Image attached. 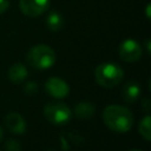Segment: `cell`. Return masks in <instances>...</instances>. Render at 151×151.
Returning <instances> with one entry per match:
<instances>
[{"label":"cell","mask_w":151,"mask_h":151,"mask_svg":"<svg viewBox=\"0 0 151 151\" xmlns=\"http://www.w3.org/2000/svg\"><path fill=\"white\" fill-rule=\"evenodd\" d=\"M44 116L51 124L63 125L71 119L72 111L64 103H48L44 107Z\"/></svg>","instance_id":"cell-4"},{"label":"cell","mask_w":151,"mask_h":151,"mask_svg":"<svg viewBox=\"0 0 151 151\" xmlns=\"http://www.w3.org/2000/svg\"><path fill=\"white\" fill-rule=\"evenodd\" d=\"M140 86L137 81H129L122 90V97L126 103H133L140 96Z\"/></svg>","instance_id":"cell-10"},{"label":"cell","mask_w":151,"mask_h":151,"mask_svg":"<svg viewBox=\"0 0 151 151\" xmlns=\"http://www.w3.org/2000/svg\"><path fill=\"white\" fill-rule=\"evenodd\" d=\"M46 26L52 32H58L64 26V17L57 11H52L46 17Z\"/></svg>","instance_id":"cell-12"},{"label":"cell","mask_w":151,"mask_h":151,"mask_svg":"<svg viewBox=\"0 0 151 151\" xmlns=\"http://www.w3.org/2000/svg\"><path fill=\"white\" fill-rule=\"evenodd\" d=\"M124 77L123 68L114 63H103L94 70V78L103 87H113L118 85Z\"/></svg>","instance_id":"cell-3"},{"label":"cell","mask_w":151,"mask_h":151,"mask_svg":"<svg viewBox=\"0 0 151 151\" xmlns=\"http://www.w3.org/2000/svg\"><path fill=\"white\" fill-rule=\"evenodd\" d=\"M27 63L38 70H47L52 67L57 60L55 52L47 45L39 44L29 48L26 55Z\"/></svg>","instance_id":"cell-2"},{"label":"cell","mask_w":151,"mask_h":151,"mask_svg":"<svg viewBox=\"0 0 151 151\" xmlns=\"http://www.w3.org/2000/svg\"><path fill=\"white\" fill-rule=\"evenodd\" d=\"M50 6V0H19L21 12L31 18L44 14Z\"/></svg>","instance_id":"cell-6"},{"label":"cell","mask_w":151,"mask_h":151,"mask_svg":"<svg viewBox=\"0 0 151 151\" xmlns=\"http://www.w3.org/2000/svg\"><path fill=\"white\" fill-rule=\"evenodd\" d=\"M2 134H4V130H2V127H1V125H0V139L2 138Z\"/></svg>","instance_id":"cell-17"},{"label":"cell","mask_w":151,"mask_h":151,"mask_svg":"<svg viewBox=\"0 0 151 151\" xmlns=\"http://www.w3.org/2000/svg\"><path fill=\"white\" fill-rule=\"evenodd\" d=\"M45 88L47 91V93L57 99L60 98H65L68 93H70V86L68 84L59 78V77H51L47 79V81L45 83Z\"/></svg>","instance_id":"cell-7"},{"label":"cell","mask_w":151,"mask_h":151,"mask_svg":"<svg viewBox=\"0 0 151 151\" xmlns=\"http://www.w3.org/2000/svg\"><path fill=\"white\" fill-rule=\"evenodd\" d=\"M8 7H9V1L8 0H0V14L5 13Z\"/></svg>","instance_id":"cell-16"},{"label":"cell","mask_w":151,"mask_h":151,"mask_svg":"<svg viewBox=\"0 0 151 151\" xmlns=\"http://www.w3.org/2000/svg\"><path fill=\"white\" fill-rule=\"evenodd\" d=\"M5 150L6 151H20L21 150V146H20V143L15 139H8L6 143H5Z\"/></svg>","instance_id":"cell-15"},{"label":"cell","mask_w":151,"mask_h":151,"mask_svg":"<svg viewBox=\"0 0 151 151\" xmlns=\"http://www.w3.org/2000/svg\"><path fill=\"white\" fill-rule=\"evenodd\" d=\"M142 54V46L134 39H125L119 46V57L126 63H133L139 60Z\"/></svg>","instance_id":"cell-5"},{"label":"cell","mask_w":151,"mask_h":151,"mask_svg":"<svg viewBox=\"0 0 151 151\" xmlns=\"http://www.w3.org/2000/svg\"><path fill=\"white\" fill-rule=\"evenodd\" d=\"M96 112V107L90 101H79L73 110V113L79 119H88Z\"/></svg>","instance_id":"cell-11"},{"label":"cell","mask_w":151,"mask_h":151,"mask_svg":"<svg viewBox=\"0 0 151 151\" xmlns=\"http://www.w3.org/2000/svg\"><path fill=\"white\" fill-rule=\"evenodd\" d=\"M138 132L139 134L146 140L150 142L151 140V118L149 114H146L138 125Z\"/></svg>","instance_id":"cell-13"},{"label":"cell","mask_w":151,"mask_h":151,"mask_svg":"<svg viewBox=\"0 0 151 151\" xmlns=\"http://www.w3.org/2000/svg\"><path fill=\"white\" fill-rule=\"evenodd\" d=\"M37 91H38V84L34 81H28L24 86V92L27 96H34L37 93Z\"/></svg>","instance_id":"cell-14"},{"label":"cell","mask_w":151,"mask_h":151,"mask_svg":"<svg viewBox=\"0 0 151 151\" xmlns=\"http://www.w3.org/2000/svg\"><path fill=\"white\" fill-rule=\"evenodd\" d=\"M103 120L105 125L117 133L127 132L133 125L132 112L122 105H109L103 111Z\"/></svg>","instance_id":"cell-1"},{"label":"cell","mask_w":151,"mask_h":151,"mask_svg":"<svg viewBox=\"0 0 151 151\" xmlns=\"http://www.w3.org/2000/svg\"><path fill=\"white\" fill-rule=\"evenodd\" d=\"M46 151H54V150H52V149H50V150H46Z\"/></svg>","instance_id":"cell-19"},{"label":"cell","mask_w":151,"mask_h":151,"mask_svg":"<svg viewBox=\"0 0 151 151\" xmlns=\"http://www.w3.org/2000/svg\"><path fill=\"white\" fill-rule=\"evenodd\" d=\"M5 125L14 134H22L26 131V122L18 112H11L5 117Z\"/></svg>","instance_id":"cell-8"},{"label":"cell","mask_w":151,"mask_h":151,"mask_svg":"<svg viewBox=\"0 0 151 151\" xmlns=\"http://www.w3.org/2000/svg\"><path fill=\"white\" fill-rule=\"evenodd\" d=\"M27 76H28V71H27L26 66L21 63L13 64L8 70V78L14 84L22 83L27 78Z\"/></svg>","instance_id":"cell-9"},{"label":"cell","mask_w":151,"mask_h":151,"mask_svg":"<svg viewBox=\"0 0 151 151\" xmlns=\"http://www.w3.org/2000/svg\"><path fill=\"white\" fill-rule=\"evenodd\" d=\"M130 151H142V150H138V149H134V150H130Z\"/></svg>","instance_id":"cell-18"}]
</instances>
